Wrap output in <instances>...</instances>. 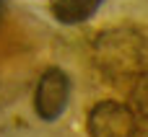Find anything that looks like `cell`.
I'll return each instance as SVG.
<instances>
[{"label":"cell","mask_w":148,"mask_h":137,"mask_svg":"<svg viewBox=\"0 0 148 137\" xmlns=\"http://www.w3.org/2000/svg\"><path fill=\"white\" fill-rule=\"evenodd\" d=\"M91 57L107 83L133 85L148 67V39L133 26L104 28L91 44Z\"/></svg>","instance_id":"obj_1"},{"label":"cell","mask_w":148,"mask_h":137,"mask_svg":"<svg viewBox=\"0 0 148 137\" xmlns=\"http://www.w3.org/2000/svg\"><path fill=\"white\" fill-rule=\"evenodd\" d=\"M86 130L91 137H143L135 111L120 101L94 104L86 117Z\"/></svg>","instance_id":"obj_2"},{"label":"cell","mask_w":148,"mask_h":137,"mask_svg":"<svg viewBox=\"0 0 148 137\" xmlns=\"http://www.w3.org/2000/svg\"><path fill=\"white\" fill-rule=\"evenodd\" d=\"M70 101V78L60 67H47L34 91V111L44 122L60 119Z\"/></svg>","instance_id":"obj_3"},{"label":"cell","mask_w":148,"mask_h":137,"mask_svg":"<svg viewBox=\"0 0 148 137\" xmlns=\"http://www.w3.org/2000/svg\"><path fill=\"white\" fill-rule=\"evenodd\" d=\"M104 0H47L52 16L60 21V23H68V26H78V23H86L99 8H101Z\"/></svg>","instance_id":"obj_4"},{"label":"cell","mask_w":148,"mask_h":137,"mask_svg":"<svg viewBox=\"0 0 148 137\" xmlns=\"http://www.w3.org/2000/svg\"><path fill=\"white\" fill-rule=\"evenodd\" d=\"M130 109L135 111V117L140 122V130L146 135L148 132V67L133 83V104H130Z\"/></svg>","instance_id":"obj_5"},{"label":"cell","mask_w":148,"mask_h":137,"mask_svg":"<svg viewBox=\"0 0 148 137\" xmlns=\"http://www.w3.org/2000/svg\"><path fill=\"white\" fill-rule=\"evenodd\" d=\"M0 3H3V0H0Z\"/></svg>","instance_id":"obj_6"}]
</instances>
